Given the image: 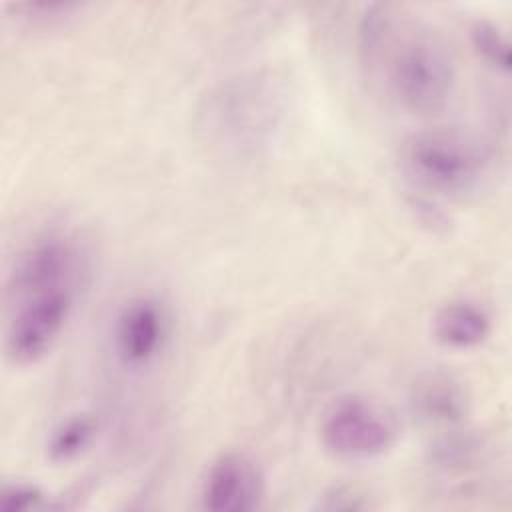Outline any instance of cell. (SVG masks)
<instances>
[{"mask_svg": "<svg viewBox=\"0 0 512 512\" xmlns=\"http://www.w3.org/2000/svg\"><path fill=\"white\" fill-rule=\"evenodd\" d=\"M264 496V476L260 466L244 452L218 456L200 488V502L210 512H248L258 508Z\"/></svg>", "mask_w": 512, "mask_h": 512, "instance_id": "8", "label": "cell"}, {"mask_svg": "<svg viewBox=\"0 0 512 512\" xmlns=\"http://www.w3.org/2000/svg\"><path fill=\"white\" fill-rule=\"evenodd\" d=\"M396 424L374 400L360 394L336 398L320 420V440L328 452L344 460H370L396 442Z\"/></svg>", "mask_w": 512, "mask_h": 512, "instance_id": "4", "label": "cell"}, {"mask_svg": "<svg viewBox=\"0 0 512 512\" xmlns=\"http://www.w3.org/2000/svg\"><path fill=\"white\" fill-rule=\"evenodd\" d=\"M44 492L36 484L12 482L4 484L0 490V512H26L40 508Z\"/></svg>", "mask_w": 512, "mask_h": 512, "instance_id": "13", "label": "cell"}, {"mask_svg": "<svg viewBox=\"0 0 512 512\" xmlns=\"http://www.w3.org/2000/svg\"><path fill=\"white\" fill-rule=\"evenodd\" d=\"M82 270V252L74 240L58 234L38 238L16 256L6 282V302L48 288L78 286Z\"/></svg>", "mask_w": 512, "mask_h": 512, "instance_id": "6", "label": "cell"}, {"mask_svg": "<svg viewBox=\"0 0 512 512\" xmlns=\"http://www.w3.org/2000/svg\"><path fill=\"white\" fill-rule=\"evenodd\" d=\"M274 90L264 82L240 80L216 92L204 112V130L232 148L258 146L276 118Z\"/></svg>", "mask_w": 512, "mask_h": 512, "instance_id": "5", "label": "cell"}, {"mask_svg": "<svg viewBox=\"0 0 512 512\" xmlns=\"http://www.w3.org/2000/svg\"><path fill=\"white\" fill-rule=\"evenodd\" d=\"M76 298L78 286H58L6 302V356L20 366L44 358L64 332Z\"/></svg>", "mask_w": 512, "mask_h": 512, "instance_id": "3", "label": "cell"}, {"mask_svg": "<svg viewBox=\"0 0 512 512\" xmlns=\"http://www.w3.org/2000/svg\"><path fill=\"white\" fill-rule=\"evenodd\" d=\"M320 508L322 510H358V508H364V502L352 490L334 488L330 494L324 496V502L320 504Z\"/></svg>", "mask_w": 512, "mask_h": 512, "instance_id": "14", "label": "cell"}, {"mask_svg": "<svg viewBox=\"0 0 512 512\" xmlns=\"http://www.w3.org/2000/svg\"><path fill=\"white\" fill-rule=\"evenodd\" d=\"M412 406L428 424L452 426L464 418L466 398L458 382L446 374H426L414 384Z\"/></svg>", "mask_w": 512, "mask_h": 512, "instance_id": "10", "label": "cell"}, {"mask_svg": "<svg viewBox=\"0 0 512 512\" xmlns=\"http://www.w3.org/2000/svg\"><path fill=\"white\" fill-rule=\"evenodd\" d=\"M402 164L422 188L458 196L480 188L490 170V152L456 130H422L402 144Z\"/></svg>", "mask_w": 512, "mask_h": 512, "instance_id": "2", "label": "cell"}, {"mask_svg": "<svg viewBox=\"0 0 512 512\" xmlns=\"http://www.w3.org/2000/svg\"><path fill=\"white\" fill-rule=\"evenodd\" d=\"M492 328V318L476 302L458 300L442 306L434 316V336L440 344L454 350H470L480 346Z\"/></svg>", "mask_w": 512, "mask_h": 512, "instance_id": "9", "label": "cell"}, {"mask_svg": "<svg viewBox=\"0 0 512 512\" xmlns=\"http://www.w3.org/2000/svg\"><path fill=\"white\" fill-rule=\"evenodd\" d=\"M358 52L370 72H378L386 92L406 110H442L456 84V64L448 44L430 28L404 20L388 4L366 8L358 24Z\"/></svg>", "mask_w": 512, "mask_h": 512, "instance_id": "1", "label": "cell"}, {"mask_svg": "<svg viewBox=\"0 0 512 512\" xmlns=\"http://www.w3.org/2000/svg\"><path fill=\"white\" fill-rule=\"evenodd\" d=\"M470 40L478 56L488 66H492L502 74L510 70V44L504 32L496 24L488 20H476L470 26Z\"/></svg>", "mask_w": 512, "mask_h": 512, "instance_id": "12", "label": "cell"}, {"mask_svg": "<svg viewBox=\"0 0 512 512\" xmlns=\"http://www.w3.org/2000/svg\"><path fill=\"white\" fill-rule=\"evenodd\" d=\"M98 422L92 414H74L62 420L50 434L46 452L52 462H70L94 442Z\"/></svg>", "mask_w": 512, "mask_h": 512, "instance_id": "11", "label": "cell"}, {"mask_svg": "<svg viewBox=\"0 0 512 512\" xmlns=\"http://www.w3.org/2000/svg\"><path fill=\"white\" fill-rule=\"evenodd\" d=\"M168 338L166 308L152 296L128 300L116 314L112 346L126 368H146L164 350Z\"/></svg>", "mask_w": 512, "mask_h": 512, "instance_id": "7", "label": "cell"}]
</instances>
